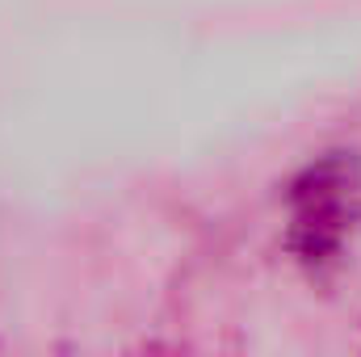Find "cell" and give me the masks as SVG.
Here are the masks:
<instances>
[{
    "label": "cell",
    "mask_w": 361,
    "mask_h": 357,
    "mask_svg": "<svg viewBox=\"0 0 361 357\" xmlns=\"http://www.w3.org/2000/svg\"><path fill=\"white\" fill-rule=\"evenodd\" d=\"M361 227V164L324 156L307 164L286 193V248L311 273H328Z\"/></svg>",
    "instance_id": "obj_1"
}]
</instances>
